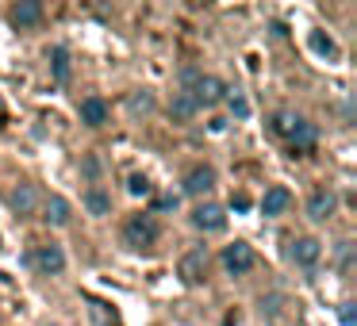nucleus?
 <instances>
[{
  "instance_id": "25",
  "label": "nucleus",
  "mask_w": 357,
  "mask_h": 326,
  "mask_svg": "<svg viewBox=\"0 0 357 326\" xmlns=\"http://www.w3.org/2000/svg\"><path fill=\"white\" fill-rule=\"evenodd\" d=\"M127 192H131V196H150V192H154V185H150L142 173H135V177L127 180Z\"/></svg>"
},
{
  "instance_id": "28",
  "label": "nucleus",
  "mask_w": 357,
  "mask_h": 326,
  "mask_svg": "<svg viewBox=\"0 0 357 326\" xmlns=\"http://www.w3.org/2000/svg\"><path fill=\"white\" fill-rule=\"evenodd\" d=\"M154 208H158V211H173V208H177V196H158Z\"/></svg>"
},
{
  "instance_id": "15",
  "label": "nucleus",
  "mask_w": 357,
  "mask_h": 326,
  "mask_svg": "<svg viewBox=\"0 0 357 326\" xmlns=\"http://www.w3.org/2000/svg\"><path fill=\"white\" fill-rule=\"evenodd\" d=\"M77 116L85 127H104L108 123V104H104L100 96H85V100L77 104Z\"/></svg>"
},
{
  "instance_id": "18",
  "label": "nucleus",
  "mask_w": 357,
  "mask_h": 326,
  "mask_svg": "<svg viewBox=\"0 0 357 326\" xmlns=\"http://www.w3.org/2000/svg\"><path fill=\"white\" fill-rule=\"evenodd\" d=\"M85 208H89V215H96V219H104V215H112V196L104 192V188H89L85 192Z\"/></svg>"
},
{
  "instance_id": "5",
  "label": "nucleus",
  "mask_w": 357,
  "mask_h": 326,
  "mask_svg": "<svg viewBox=\"0 0 357 326\" xmlns=\"http://www.w3.org/2000/svg\"><path fill=\"white\" fill-rule=\"evenodd\" d=\"M223 269L231 272V277H246L250 269H254V249H250V242H231V246H223Z\"/></svg>"
},
{
  "instance_id": "10",
  "label": "nucleus",
  "mask_w": 357,
  "mask_h": 326,
  "mask_svg": "<svg viewBox=\"0 0 357 326\" xmlns=\"http://www.w3.org/2000/svg\"><path fill=\"white\" fill-rule=\"evenodd\" d=\"M315 142H319V131H315V123H311V119H300V123H296V131L288 134V150H292V154H300V157H307L311 150H315Z\"/></svg>"
},
{
  "instance_id": "7",
  "label": "nucleus",
  "mask_w": 357,
  "mask_h": 326,
  "mask_svg": "<svg viewBox=\"0 0 357 326\" xmlns=\"http://www.w3.org/2000/svg\"><path fill=\"white\" fill-rule=\"evenodd\" d=\"M188 219H192V226H196V231H204V234H219L227 226V211L219 208V203H200Z\"/></svg>"
},
{
  "instance_id": "14",
  "label": "nucleus",
  "mask_w": 357,
  "mask_h": 326,
  "mask_svg": "<svg viewBox=\"0 0 357 326\" xmlns=\"http://www.w3.org/2000/svg\"><path fill=\"white\" fill-rule=\"evenodd\" d=\"M288 208H292V192H288L284 185L265 188V196H261V215H284Z\"/></svg>"
},
{
  "instance_id": "27",
  "label": "nucleus",
  "mask_w": 357,
  "mask_h": 326,
  "mask_svg": "<svg viewBox=\"0 0 357 326\" xmlns=\"http://www.w3.org/2000/svg\"><path fill=\"white\" fill-rule=\"evenodd\" d=\"M231 211H250V196L246 192H234L231 196Z\"/></svg>"
},
{
  "instance_id": "3",
  "label": "nucleus",
  "mask_w": 357,
  "mask_h": 326,
  "mask_svg": "<svg viewBox=\"0 0 357 326\" xmlns=\"http://www.w3.org/2000/svg\"><path fill=\"white\" fill-rule=\"evenodd\" d=\"M31 269L39 277H58L66 269V249L58 242H43V246L31 249Z\"/></svg>"
},
{
  "instance_id": "4",
  "label": "nucleus",
  "mask_w": 357,
  "mask_h": 326,
  "mask_svg": "<svg viewBox=\"0 0 357 326\" xmlns=\"http://www.w3.org/2000/svg\"><path fill=\"white\" fill-rule=\"evenodd\" d=\"M188 96L196 100V108H215V104L227 100V85L219 77H211V73H200L196 85L188 88Z\"/></svg>"
},
{
  "instance_id": "20",
  "label": "nucleus",
  "mask_w": 357,
  "mask_h": 326,
  "mask_svg": "<svg viewBox=\"0 0 357 326\" xmlns=\"http://www.w3.org/2000/svg\"><path fill=\"white\" fill-rule=\"evenodd\" d=\"M296 123H300V116H292V111H273V119H269V131L277 134V139H288V134L296 131Z\"/></svg>"
},
{
  "instance_id": "21",
  "label": "nucleus",
  "mask_w": 357,
  "mask_h": 326,
  "mask_svg": "<svg viewBox=\"0 0 357 326\" xmlns=\"http://www.w3.org/2000/svg\"><path fill=\"white\" fill-rule=\"evenodd\" d=\"M307 42H311V50H315L319 58H331V62L338 58V47H334V39H331V35H323V31H311V35H307Z\"/></svg>"
},
{
  "instance_id": "1",
  "label": "nucleus",
  "mask_w": 357,
  "mask_h": 326,
  "mask_svg": "<svg viewBox=\"0 0 357 326\" xmlns=\"http://www.w3.org/2000/svg\"><path fill=\"white\" fill-rule=\"evenodd\" d=\"M158 238H162V226H158V219L146 215V211H139V215H131L123 223V242L131 249H150Z\"/></svg>"
},
{
  "instance_id": "17",
  "label": "nucleus",
  "mask_w": 357,
  "mask_h": 326,
  "mask_svg": "<svg viewBox=\"0 0 357 326\" xmlns=\"http://www.w3.org/2000/svg\"><path fill=\"white\" fill-rule=\"evenodd\" d=\"M196 111H200V108H196V100L185 93V88H181V93H173V100H169V116L177 119V123H185V119H192Z\"/></svg>"
},
{
  "instance_id": "16",
  "label": "nucleus",
  "mask_w": 357,
  "mask_h": 326,
  "mask_svg": "<svg viewBox=\"0 0 357 326\" xmlns=\"http://www.w3.org/2000/svg\"><path fill=\"white\" fill-rule=\"evenodd\" d=\"M50 77L58 81V85H66L70 81V73H73V65H70V50L66 47H50Z\"/></svg>"
},
{
  "instance_id": "13",
  "label": "nucleus",
  "mask_w": 357,
  "mask_h": 326,
  "mask_svg": "<svg viewBox=\"0 0 357 326\" xmlns=\"http://www.w3.org/2000/svg\"><path fill=\"white\" fill-rule=\"evenodd\" d=\"M8 203L16 215H35L39 211V192H35V185H16L8 192Z\"/></svg>"
},
{
  "instance_id": "6",
  "label": "nucleus",
  "mask_w": 357,
  "mask_h": 326,
  "mask_svg": "<svg viewBox=\"0 0 357 326\" xmlns=\"http://www.w3.org/2000/svg\"><path fill=\"white\" fill-rule=\"evenodd\" d=\"M334 211H338V196H334V188H315V192L307 196V219L311 223H326Z\"/></svg>"
},
{
  "instance_id": "23",
  "label": "nucleus",
  "mask_w": 357,
  "mask_h": 326,
  "mask_svg": "<svg viewBox=\"0 0 357 326\" xmlns=\"http://www.w3.org/2000/svg\"><path fill=\"white\" fill-rule=\"evenodd\" d=\"M227 104H231V111H234L238 119H246V116H250V100L238 93V88H227Z\"/></svg>"
},
{
  "instance_id": "24",
  "label": "nucleus",
  "mask_w": 357,
  "mask_h": 326,
  "mask_svg": "<svg viewBox=\"0 0 357 326\" xmlns=\"http://www.w3.org/2000/svg\"><path fill=\"white\" fill-rule=\"evenodd\" d=\"M100 173H104L100 157H96V154H85V162H81V177H85V180H100Z\"/></svg>"
},
{
  "instance_id": "26",
  "label": "nucleus",
  "mask_w": 357,
  "mask_h": 326,
  "mask_svg": "<svg viewBox=\"0 0 357 326\" xmlns=\"http://www.w3.org/2000/svg\"><path fill=\"white\" fill-rule=\"evenodd\" d=\"M338 318H342V326H354V323H357V303H354V300L338 303Z\"/></svg>"
},
{
  "instance_id": "22",
  "label": "nucleus",
  "mask_w": 357,
  "mask_h": 326,
  "mask_svg": "<svg viewBox=\"0 0 357 326\" xmlns=\"http://www.w3.org/2000/svg\"><path fill=\"white\" fill-rule=\"evenodd\" d=\"M338 272L342 277L354 272V242H338Z\"/></svg>"
},
{
  "instance_id": "12",
  "label": "nucleus",
  "mask_w": 357,
  "mask_h": 326,
  "mask_svg": "<svg viewBox=\"0 0 357 326\" xmlns=\"http://www.w3.org/2000/svg\"><path fill=\"white\" fill-rule=\"evenodd\" d=\"M43 219H47L50 226H70L73 223V208H70V200L66 196H47L43 200Z\"/></svg>"
},
{
  "instance_id": "11",
  "label": "nucleus",
  "mask_w": 357,
  "mask_h": 326,
  "mask_svg": "<svg viewBox=\"0 0 357 326\" xmlns=\"http://www.w3.org/2000/svg\"><path fill=\"white\" fill-rule=\"evenodd\" d=\"M8 20H12V27L27 31V27L43 24V4H39V0H20V4H12V8H8Z\"/></svg>"
},
{
  "instance_id": "2",
  "label": "nucleus",
  "mask_w": 357,
  "mask_h": 326,
  "mask_svg": "<svg viewBox=\"0 0 357 326\" xmlns=\"http://www.w3.org/2000/svg\"><path fill=\"white\" fill-rule=\"evenodd\" d=\"M208 265H211L208 246H192V249H188V254L177 261V277L185 280L188 288H196V284H204V280H208Z\"/></svg>"
},
{
  "instance_id": "19",
  "label": "nucleus",
  "mask_w": 357,
  "mask_h": 326,
  "mask_svg": "<svg viewBox=\"0 0 357 326\" xmlns=\"http://www.w3.org/2000/svg\"><path fill=\"white\" fill-rule=\"evenodd\" d=\"M154 108H158V100H154V93H150V88H139V93L127 96V111H131L135 119H139V116H150Z\"/></svg>"
},
{
  "instance_id": "9",
  "label": "nucleus",
  "mask_w": 357,
  "mask_h": 326,
  "mask_svg": "<svg viewBox=\"0 0 357 326\" xmlns=\"http://www.w3.org/2000/svg\"><path fill=\"white\" fill-rule=\"evenodd\" d=\"M185 196H208L211 188H215V169L211 165H192V169L185 173Z\"/></svg>"
},
{
  "instance_id": "8",
  "label": "nucleus",
  "mask_w": 357,
  "mask_h": 326,
  "mask_svg": "<svg viewBox=\"0 0 357 326\" xmlns=\"http://www.w3.org/2000/svg\"><path fill=\"white\" fill-rule=\"evenodd\" d=\"M288 257H292L300 269H315L319 257H323V242L319 238H296V242H288Z\"/></svg>"
}]
</instances>
